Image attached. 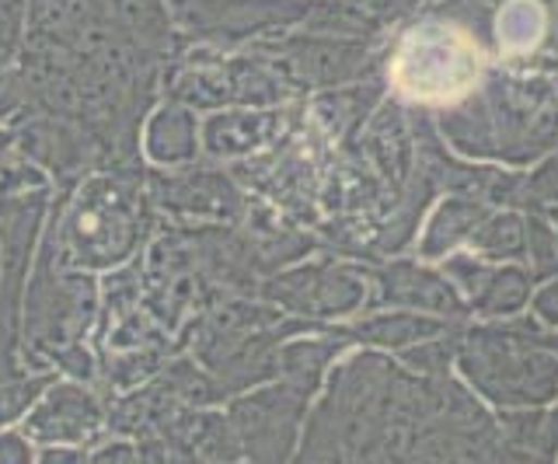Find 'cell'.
Instances as JSON below:
<instances>
[{
	"instance_id": "cell-11",
	"label": "cell",
	"mask_w": 558,
	"mask_h": 464,
	"mask_svg": "<svg viewBox=\"0 0 558 464\" xmlns=\"http://www.w3.org/2000/svg\"><path fill=\"white\" fill-rule=\"evenodd\" d=\"M144 150H147V158L161 168H179V164L196 161V154H199L196 112L182 106V101H168V106H161L147 119Z\"/></svg>"
},
{
	"instance_id": "cell-15",
	"label": "cell",
	"mask_w": 558,
	"mask_h": 464,
	"mask_svg": "<svg viewBox=\"0 0 558 464\" xmlns=\"http://www.w3.org/2000/svg\"><path fill=\"white\" fill-rule=\"evenodd\" d=\"M339 350H342V339L339 342L336 339H301V342H290V346L279 353V374H283V381H290L301 391L314 394L325 364Z\"/></svg>"
},
{
	"instance_id": "cell-2",
	"label": "cell",
	"mask_w": 558,
	"mask_h": 464,
	"mask_svg": "<svg viewBox=\"0 0 558 464\" xmlns=\"http://www.w3.org/2000/svg\"><path fill=\"white\" fill-rule=\"evenodd\" d=\"M144 228L147 217L140 203L136 171L130 179L116 171V179L92 182L84 196H77L74 213L63 228L66 259L81 266H116L140 245Z\"/></svg>"
},
{
	"instance_id": "cell-22",
	"label": "cell",
	"mask_w": 558,
	"mask_h": 464,
	"mask_svg": "<svg viewBox=\"0 0 558 464\" xmlns=\"http://www.w3.org/2000/svg\"><path fill=\"white\" fill-rule=\"evenodd\" d=\"M527 193H531V206L537 199H558V158L548 161L537 175L527 179Z\"/></svg>"
},
{
	"instance_id": "cell-20",
	"label": "cell",
	"mask_w": 558,
	"mask_h": 464,
	"mask_svg": "<svg viewBox=\"0 0 558 464\" xmlns=\"http://www.w3.org/2000/svg\"><path fill=\"white\" fill-rule=\"evenodd\" d=\"M444 277H450V283L458 290H464L468 301L475 304L482 297V290L488 286L493 269H488L482 259H475V255H453V259L444 262Z\"/></svg>"
},
{
	"instance_id": "cell-5",
	"label": "cell",
	"mask_w": 558,
	"mask_h": 464,
	"mask_svg": "<svg viewBox=\"0 0 558 464\" xmlns=\"http://www.w3.org/2000/svg\"><path fill=\"white\" fill-rule=\"evenodd\" d=\"M307 14L311 4H301V0H192L174 19L196 36L227 46L266 28L304 25Z\"/></svg>"
},
{
	"instance_id": "cell-8",
	"label": "cell",
	"mask_w": 558,
	"mask_h": 464,
	"mask_svg": "<svg viewBox=\"0 0 558 464\" xmlns=\"http://www.w3.org/2000/svg\"><path fill=\"white\" fill-rule=\"evenodd\" d=\"M101 429L98 402L77 384H52L28 416V437L39 443H84Z\"/></svg>"
},
{
	"instance_id": "cell-18",
	"label": "cell",
	"mask_w": 558,
	"mask_h": 464,
	"mask_svg": "<svg viewBox=\"0 0 558 464\" xmlns=\"http://www.w3.org/2000/svg\"><path fill=\"white\" fill-rule=\"evenodd\" d=\"M523 231H527V259L537 277L558 272V228L551 223V217L531 206L527 220H523Z\"/></svg>"
},
{
	"instance_id": "cell-9",
	"label": "cell",
	"mask_w": 558,
	"mask_h": 464,
	"mask_svg": "<svg viewBox=\"0 0 558 464\" xmlns=\"http://www.w3.org/2000/svg\"><path fill=\"white\" fill-rule=\"evenodd\" d=\"M380 304H405V307H423V312L461 318L468 307L458 294V286L450 280H440L436 272H426L412 262H395L380 272Z\"/></svg>"
},
{
	"instance_id": "cell-7",
	"label": "cell",
	"mask_w": 558,
	"mask_h": 464,
	"mask_svg": "<svg viewBox=\"0 0 558 464\" xmlns=\"http://www.w3.org/2000/svg\"><path fill=\"white\" fill-rule=\"evenodd\" d=\"M266 297L314 318L353 315L366 297L363 272L345 266H311L266 283Z\"/></svg>"
},
{
	"instance_id": "cell-13",
	"label": "cell",
	"mask_w": 558,
	"mask_h": 464,
	"mask_svg": "<svg viewBox=\"0 0 558 464\" xmlns=\"http://www.w3.org/2000/svg\"><path fill=\"white\" fill-rule=\"evenodd\" d=\"M485 217H488V206L475 196L471 199H447L440 210H436L429 231L423 237V255L426 259H440V255L453 252L478 231V223Z\"/></svg>"
},
{
	"instance_id": "cell-25",
	"label": "cell",
	"mask_w": 558,
	"mask_h": 464,
	"mask_svg": "<svg viewBox=\"0 0 558 464\" xmlns=\"http://www.w3.org/2000/svg\"><path fill=\"white\" fill-rule=\"evenodd\" d=\"M0 464H32V451L22 437L4 434L0 437Z\"/></svg>"
},
{
	"instance_id": "cell-27",
	"label": "cell",
	"mask_w": 558,
	"mask_h": 464,
	"mask_svg": "<svg viewBox=\"0 0 558 464\" xmlns=\"http://www.w3.org/2000/svg\"><path fill=\"white\" fill-rule=\"evenodd\" d=\"M39 464H81L77 451H46Z\"/></svg>"
},
{
	"instance_id": "cell-30",
	"label": "cell",
	"mask_w": 558,
	"mask_h": 464,
	"mask_svg": "<svg viewBox=\"0 0 558 464\" xmlns=\"http://www.w3.org/2000/svg\"><path fill=\"white\" fill-rule=\"evenodd\" d=\"M548 217H551V223H555V228H558V210H551Z\"/></svg>"
},
{
	"instance_id": "cell-6",
	"label": "cell",
	"mask_w": 558,
	"mask_h": 464,
	"mask_svg": "<svg viewBox=\"0 0 558 464\" xmlns=\"http://www.w3.org/2000/svg\"><path fill=\"white\" fill-rule=\"evenodd\" d=\"M46 196L39 188L32 193L0 196V321L14 329L22 286L28 280V259L35 248V234L43 228Z\"/></svg>"
},
{
	"instance_id": "cell-21",
	"label": "cell",
	"mask_w": 558,
	"mask_h": 464,
	"mask_svg": "<svg viewBox=\"0 0 558 464\" xmlns=\"http://www.w3.org/2000/svg\"><path fill=\"white\" fill-rule=\"evenodd\" d=\"M46 384H49V377H25V381L0 384V423L22 419L28 405L46 391Z\"/></svg>"
},
{
	"instance_id": "cell-14",
	"label": "cell",
	"mask_w": 558,
	"mask_h": 464,
	"mask_svg": "<svg viewBox=\"0 0 558 464\" xmlns=\"http://www.w3.org/2000/svg\"><path fill=\"white\" fill-rule=\"evenodd\" d=\"M444 332H447V321H440V318L395 312V315H374V318L360 321L353 339L374 342V346H388V350H401V346H409V342H426Z\"/></svg>"
},
{
	"instance_id": "cell-16",
	"label": "cell",
	"mask_w": 558,
	"mask_h": 464,
	"mask_svg": "<svg viewBox=\"0 0 558 464\" xmlns=\"http://www.w3.org/2000/svg\"><path fill=\"white\" fill-rule=\"evenodd\" d=\"M468 242L478 255H485V259H520V255H527V231H523V217H517L513 210L488 213Z\"/></svg>"
},
{
	"instance_id": "cell-28",
	"label": "cell",
	"mask_w": 558,
	"mask_h": 464,
	"mask_svg": "<svg viewBox=\"0 0 558 464\" xmlns=\"http://www.w3.org/2000/svg\"><path fill=\"white\" fill-rule=\"evenodd\" d=\"M541 346H548V350H555V353H558V335H551V332H541Z\"/></svg>"
},
{
	"instance_id": "cell-17",
	"label": "cell",
	"mask_w": 558,
	"mask_h": 464,
	"mask_svg": "<svg viewBox=\"0 0 558 464\" xmlns=\"http://www.w3.org/2000/svg\"><path fill=\"white\" fill-rule=\"evenodd\" d=\"M527 301H531V272H523L517 266H506V269H493L488 286L482 290V297L471 307L482 312V315L513 318Z\"/></svg>"
},
{
	"instance_id": "cell-19",
	"label": "cell",
	"mask_w": 558,
	"mask_h": 464,
	"mask_svg": "<svg viewBox=\"0 0 558 464\" xmlns=\"http://www.w3.org/2000/svg\"><path fill=\"white\" fill-rule=\"evenodd\" d=\"M458 346H461V339H447V332L433 335L418 350H405L401 364H405L409 370L426 374V377H447V367L458 359Z\"/></svg>"
},
{
	"instance_id": "cell-3",
	"label": "cell",
	"mask_w": 558,
	"mask_h": 464,
	"mask_svg": "<svg viewBox=\"0 0 558 464\" xmlns=\"http://www.w3.org/2000/svg\"><path fill=\"white\" fill-rule=\"evenodd\" d=\"M307 399V391L283 381L279 388L255 391L248 399L234 402L231 429L238 443L248 451L252 464H287Z\"/></svg>"
},
{
	"instance_id": "cell-29",
	"label": "cell",
	"mask_w": 558,
	"mask_h": 464,
	"mask_svg": "<svg viewBox=\"0 0 558 464\" xmlns=\"http://www.w3.org/2000/svg\"><path fill=\"white\" fill-rule=\"evenodd\" d=\"M168 4H171V11H174V14H179L185 4H192V0H168Z\"/></svg>"
},
{
	"instance_id": "cell-4",
	"label": "cell",
	"mask_w": 558,
	"mask_h": 464,
	"mask_svg": "<svg viewBox=\"0 0 558 464\" xmlns=\"http://www.w3.org/2000/svg\"><path fill=\"white\" fill-rule=\"evenodd\" d=\"M258 49L262 57H276V71L287 77V84H301V88H336V84L366 74V63H371L363 42L331 39L318 36V32L272 39Z\"/></svg>"
},
{
	"instance_id": "cell-23",
	"label": "cell",
	"mask_w": 558,
	"mask_h": 464,
	"mask_svg": "<svg viewBox=\"0 0 558 464\" xmlns=\"http://www.w3.org/2000/svg\"><path fill=\"white\" fill-rule=\"evenodd\" d=\"M353 4L360 11L371 14V19H391V14H401V11L415 8L418 0H353Z\"/></svg>"
},
{
	"instance_id": "cell-1",
	"label": "cell",
	"mask_w": 558,
	"mask_h": 464,
	"mask_svg": "<svg viewBox=\"0 0 558 464\" xmlns=\"http://www.w3.org/2000/svg\"><path fill=\"white\" fill-rule=\"evenodd\" d=\"M534 321L482 325L464 332L458 364L464 381L502 408H537L558 394V353L541 346Z\"/></svg>"
},
{
	"instance_id": "cell-12",
	"label": "cell",
	"mask_w": 558,
	"mask_h": 464,
	"mask_svg": "<svg viewBox=\"0 0 558 464\" xmlns=\"http://www.w3.org/2000/svg\"><path fill=\"white\" fill-rule=\"evenodd\" d=\"M276 130L272 112H217L203 126V147L214 158H238L269 141Z\"/></svg>"
},
{
	"instance_id": "cell-24",
	"label": "cell",
	"mask_w": 558,
	"mask_h": 464,
	"mask_svg": "<svg viewBox=\"0 0 558 464\" xmlns=\"http://www.w3.org/2000/svg\"><path fill=\"white\" fill-rule=\"evenodd\" d=\"M534 312L541 321H548V325H558V280L555 283H545L537 290V297H534Z\"/></svg>"
},
{
	"instance_id": "cell-10",
	"label": "cell",
	"mask_w": 558,
	"mask_h": 464,
	"mask_svg": "<svg viewBox=\"0 0 558 464\" xmlns=\"http://www.w3.org/2000/svg\"><path fill=\"white\" fill-rule=\"evenodd\" d=\"M154 193L165 206L179 213H199V217H234L241 210V193L214 171H189L179 179H157Z\"/></svg>"
},
{
	"instance_id": "cell-26",
	"label": "cell",
	"mask_w": 558,
	"mask_h": 464,
	"mask_svg": "<svg viewBox=\"0 0 558 464\" xmlns=\"http://www.w3.org/2000/svg\"><path fill=\"white\" fill-rule=\"evenodd\" d=\"M130 461V451H126V447H112V451H101L92 464H126Z\"/></svg>"
}]
</instances>
